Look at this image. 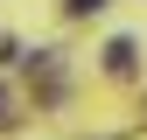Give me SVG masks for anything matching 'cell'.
<instances>
[{
  "label": "cell",
  "instance_id": "obj_3",
  "mask_svg": "<svg viewBox=\"0 0 147 140\" xmlns=\"http://www.w3.org/2000/svg\"><path fill=\"white\" fill-rule=\"evenodd\" d=\"M0 119H7V91H0Z\"/></svg>",
  "mask_w": 147,
  "mask_h": 140
},
{
  "label": "cell",
  "instance_id": "obj_2",
  "mask_svg": "<svg viewBox=\"0 0 147 140\" xmlns=\"http://www.w3.org/2000/svg\"><path fill=\"white\" fill-rule=\"evenodd\" d=\"M63 7H70V14H98L105 0H63Z\"/></svg>",
  "mask_w": 147,
  "mask_h": 140
},
{
  "label": "cell",
  "instance_id": "obj_1",
  "mask_svg": "<svg viewBox=\"0 0 147 140\" xmlns=\"http://www.w3.org/2000/svg\"><path fill=\"white\" fill-rule=\"evenodd\" d=\"M105 70H112V77L133 70V42H126V35H119V42H105Z\"/></svg>",
  "mask_w": 147,
  "mask_h": 140
}]
</instances>
